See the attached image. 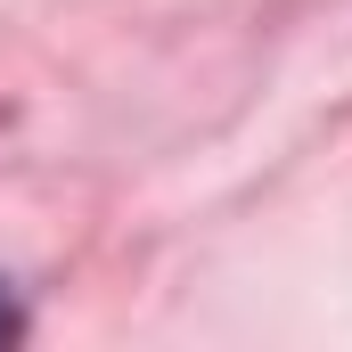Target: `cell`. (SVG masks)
Wrapping results in <instances>:
<instances>
[{"instance_id":"1","label":"cell","mask_w":352,"mask_h":352,"mask_svg":"<svg viewBox=\"0 0 352 352\" xmlns=\"http://www.w3.org/2000/svg\"><path fill=\"white\" fill-rule=\"evenodd\" d=\"M16 328H25V320H16V303H8V295H0V344H8V336H16Z\"/></svg>"}]
</instances>
